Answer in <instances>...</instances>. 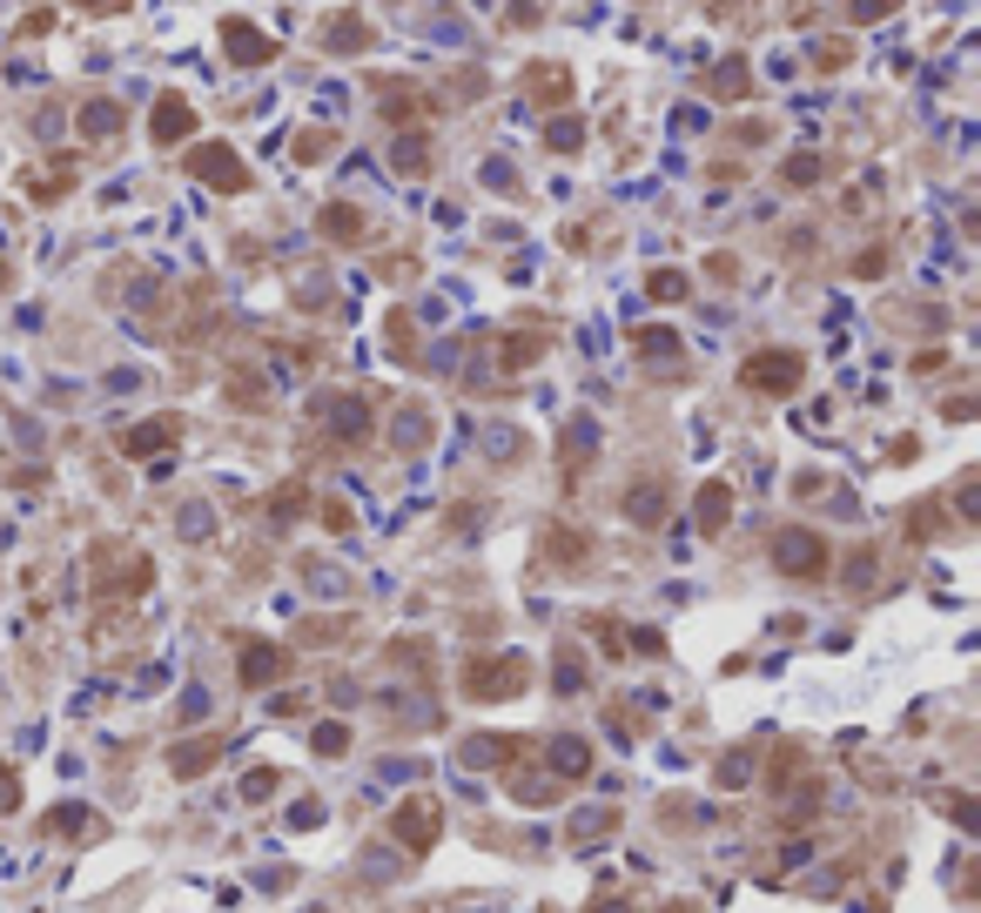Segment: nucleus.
Here are the masks:
<instances>
[{"mask_svg":"<svg viewBox=\"0 0 981 913\" xmlns=\"http://www.w3.org/2000/svg\"><path fill=\"white\" fill-rule=\"evenodd\" d=\"M438 832H444V806H438V792H410V800L390 813V840L410 847V853L438 847Z\"/></svg>","mask_w":981,"mask_h":913,"instance_id":"f257e3e1","label":"nucleus"},{"mask_svg":"<svg viewBox=\"0 0 981 913\" xmlns=\"http://www.w3.org/2000/svg\"><path fill=\"white\" fill-rule=\"evenodd\" d=\"M773 565H780V578H827V538L807 525H787L773 538Z\"/></svg>","mask_w":981,"mask_h":913,"instance_id":"f03ea898","label":"nucleus"},{"mask_svg":"<svg viewBox=\"0 0 981 913\" xmlns=\"http://www.w3.org/2000/svg\"><path fill=\"white\" fill-rule=\"evenodd\" d=\"M800 377H807V363L794 349H760L747 370H739V383L747 390H760V396H787V390H800Z\"/></svg>","mask_w":981,"mask_h":913,"instance_id":"7ed1b4c3","label":"nucleus"},{"mask_svg":"<svg viewBox=\"0 0 981 913\" xmlns=\"http://www.w3.org/2000/svg\"><path fill=\"white\" fill-rule=\"evenodd\" d=\"M464 692L470 699H512L525 692V658H478L464 671Z\"/></svg>","mask_w":981,"mask_h":913,"instance_id":"20e7f679","label":"nucleus"},{"mask_svg":"<svg viewBox=\"0 0 981 913\" xmlns=\"http://www.w3.org/2000/svg\"><path fill=\"white\" fill-rule=\"evenodd\" d=\"M188 175H203L209 188H249V169H243V155H235V148H222V141H209V148H195L188 155Z\"/></svg>","mask_w":981,"mask_h":913,"instance_id":"39448f33","label":"nucleus"},{"mask_svg":"<svg viewBox=\"0 0 981 913\" xmlns=\"http://www.w3.org/2000/svg\"><path fill=\"white\" fill-rule=\"evenodd\" d=\"M222 752H229V739H216V732L188 739V745H169V773H175V779H195V773H209Z\"/></svg>","mask_w":981,"mask_h":913,"instance_id":"423d86ee","label":"nucleus"},{"mask_svg":"<svg viewBox=\"0 0 981 913\" xmlns=\"http://www.w3.org/2000/svg\"><path fill=\"white\" fill-rule=\"evenodd\" d=\"M222 48L235 54V67H262V61H277V41H269V34H256L249 21H229V27H222Z\"/></svg>","mask_w":981,"mask_h":913,"instance_id":"0eeeda50","label":"nucleus"},{"mask_svg":"<svg viewBox=\"0 0 981 913\" xmlns=\"http://www.w3.org/2000/svg\"><path fill=\"white\" fill-rule=\"evenodd\" d=\"M148 128H155V141H162V148H169V141H188V135H195V108H188L182 95H162Z\"/></svg>","mask_w":981,"mask_h":913,"instance_id":"6e6552de","label":"nucleus"},{"mask_svg":"<svg viewBox=\"0 0 981 913\" xmlns=\"http://www.w3.org/2000/svg\"><path fill=\"white\" fill-rule=\"evenodd\" d=\"M323 417H330V430L343 436V444H364V436H370V410L357 404V396H330Z\"/></svg>","mask_w":981,"mask_h":913,"instance_id":"1a4fd4ad","label":"nucleus"},{"mask_svg":"<svg viewBox=\"0 0 981 913\" xmlns=\"http://www.w3.org/2000/svg\"><path fill=\"white\" fill-rule=\"evenodd\" d=\"M169 444H175V417H148V423H135L122 436V457H155V451H169Z\"/></svg>","mask_w":981,"mask_h":913,"instance_id":"9d476101","label":"nucleus"},{"mask_svg":"<svg viewBox=\"0 0 981 913\" xmlns=\"http://www.w3.org/2000/svg\"><path fill=\"white\" fill-rule=\"evenodd\" d=\"M277 671H283V645H269V639L243 645V686H269Z\"/></svg>","mask_w":981,"mask_h":913,"instance_id":"9b49d317","label":"nucleus"},{"mask_svg":"<svg viewBox=\"0 0 981 913\" xmlns=\"http://www.w3.org/2000/svg\"><path fill=\"white\" fill-rule=\"evenodd\" d=\"M544 766H552V773H565V779H585V773H592V745H585V739H552Z\"/></svg>","mask_w":981,"mask_h":913,"instance_id":"f8f14e48","label":"nucleus"},{"mask_svg":"<svg viewBox=\"0 0 981 913\" xmlns=\"http://www.w3.org/2000/svg\"><path fill=\"white\" fill-rule=\"evenodd\" d=\"M726 518H733V484H706L699 491V531L713 538V531H726Z\"/></svg>","mask_w":981,"mask_h":913,"instance_id":"ddd939ff","label":"nucleus"},{"mask_svg":"<svg viewBox=\"0 0 981 913\" xmlns=\"http://www.w3.org/2000/svg\"><path fill=\"white\" fill-rule=\"evenodd\" d=\"M390 169H397V175H424L430 169V135H397V141H390Z\"/></svg>","mask_w":981,"mask_h":913,"instance_id":"4468645a","label":"nucleus"},{"mask_svg":"<svg viewBox=\"0 0 981 913\" xmlns=\"http://www.w3.org/2000/svg\"><path fill=\"white\" fill-rule=\"evenodd\" d=\"M625 518L652 531V525L665 518V484H633V497H625Z\"/></svg>","mask_w":981,"mask_h":913,"instance_id":"2eb2a0df","label":"nucleus"},{"mask_svg":"<svg viewBox=\"0 0 981 913\" xmlns=\"http://www.w3.org/2000/svg\"><path fill=\"white\" fill-rule=\"evenodd\" d=\"M114 128H122V108H114L108 95H95V101L82 108V135H88V141H101V135H114Z\"/></svg>","mask_w":981,"mask_h":913,"instance_id":"dca6fc26","label":"nucleus"},{"mask_svg":"<svg viewBox=\"0 0 981 913\" xmlns=\"http://www.w3.org/2000/svg\"><path fill=\"white\" fill-rule=\"evenodd\" d=\"M706 88H713L720 101H739V95L753 88V74H747V61H726V67H713V74H706Z\"/></svg>","mask_w":981,"mask_h":913,"instance_id":"f3484780","label":"nucleus"},{"mask_svg":"<svg viewBox=\"0 0 981 913\" xmlns=\"http://www.w3.org/2000/svg\"><path fill=\"white\" fill-rule=\"evenodd\" d=\"M330 48H336V54H357V48H370V21H357V14H336V21H330Z\"/></svg>","mask_w":981,"mask_h":913,"instance_id":"a211bd4d","label":"nucleus"},{"mask_svg":"<svg viewBox=\"0 0 981 913\" xmlns=\"http://www.w3.org/2000/svg\"><path fill=\"white\" fill-rule=\"evenodd\" d=\"M323 235H330V243H357V235H364V215L350 209V202H330V209H323Z\"/></svg>","mask_w":981,"mask_h":913,"instance_id":"6ab92c4d","label":"nucleus"},{"mask_svg":"<svg viewBox=\"0 0 981 913\" xmlns=\"http://www.w3.org/2000/svg\"><path fill=\"white\" fill-rule=\"evenodd\" d=\"M504 760H512V739H491V732H478V739H470L464 745V766H504Z\"/></svg>","mask_w":981,"mask_h":913,"instance_id":"aec40b11","label":"nucleus"},{"mask_svg":"<svg viewBox=\"0 0 981 913\" xmlns=\"http://www.w3.org/2000/svg\"><path fill=\"white\" fill-rule=\"evenodd\" d=\"M309 745H317L323 760H343V752H350V726H343V719H323L317 732H309Z\"/></svg>","mask_w":981,"mask_h":913,"instance_id":"412c9836","label":"nucleus"},{"mask_svg":"<svg viewBox=\"0 0 981 913\" xmlns=\"http://www.w3.org/2000/svg\"><path fill=\"white\" fill-rule=\"evenodd\" d=\"M565 88H572L565 67H531V95H538V101H565Z\"/></svg>","mask_w":981,"mask_h":913,"instance_id":"4be33fe9","label":"nucleus"},{"mask_svg":"<svg viewBox=\"0 0 981 913\" xmlns=\"http://www.w3.org/2000/svg\"><path fill=\"white\" fill-rule=\"evenodd\" d=\"M592 444H599V423H592V417H578V423L565 430V457H572V464H585V457H592Z\"/></svg>","mask_w":981,"mask_h":913,"instance_id":"5701e85b","label":"nucleus"},{"mask_svg":"<svg viewBox=\"0 0 981 913\" xmlns=\"http://www.w3.org/2000/svg\"><path fill=\"white\" fill-rule=\"evenodd\" d=\"M538 349H544V336H512V343H504V370H525Z\"/></svg>","mask_w":981,"mask_h":913,"instance_id":"b1692460","label":"nucleus"},{"mask_svg":"<svg viewBox=\"0 0 981 913\" xmlns=\"http://www.w3.org/2000/svg\"><path fill=\"white\" fill-rule=\"evenodd\" d=\"M820 175H827L820 155H794V162H787V182H794V188H807V182H820Z\"/></svg>","mask_w":981,"mask_h":913,"instance_id":"393cba45","label":"nucleus"},{"mask_svg":"<svg viewBox=\"0 0 981 913\" xmlns=\"http://www.w3.org/2000/svg\"><path fill=\"white\" fill-rule=\"evenodd\" d=\"M544 544H552V558H559V565H578V558H585V538H578V531H552Z\"/></svg>","mask_w":981,"mask_h":913,"instance_id":"a878e982","label":"nucleus"},{"mask_svg":"<svg viewBox=\"0 0 981 913\" xmlns=\"http://www.w3.org/2000/svg\"><path fill=\"white\" fill-rule=\"evenodd\" d=\"M679 296H686V275L679 269H659L652 275V303H679Z\"/></svg>","mask_w":981,"mask_h":913,"instance_id":"bb28decb","label":"nucleus"},{"mask_svg":"<svg viewBox=\"0 0 981 913\" xmlns=\"http://www.w3.org/2000/svg\"><path fill=\"white\" fill-rule=\"evenodd\" d=\"M753 779V752H733V760H720V786H747Z\"/></svg>","mask_w":981,"mask_h":913,"instance_id":"cd10ccee","label":"nucleus"},{"mask_svg":"<svg viewBox=\"0 0 981 913\" xmlns=\"http://www.w3.org/2000/svg\"><path fill=\"white\" fill-rule=\"evenodd\" d=\"M639 349L646 356H679V336L673 330H639Z\"/></svg>","mask_w":981,"mask_h":913,"instance_id":"c85d7f7f","label":"nucleus"},{"mask_svg":"<svg viewBox=\"0 0 981 913\" xmlns=\"http://www.w3.org/2000/svg\"><path fill=\"white\" fill-rule=\"evenodd\" d=\"M269 792H277V773H269V766L243 779V800H249V806H262V800H269Z\"/></svg>","mask_w":981,"mask_h":913,"instance_id":"c756f323","label":"nucleus"},{"mask_svg":"<svg viewBox=\"0 0 981 913\" xmlns=\"http://www.w3.org/2000/svg\"><path fill=\"white\" fill-rule=\"evenodd\" d=\"M14 806H21V773L0 760V813H14Z\"/></svg>","mask_w":981,"mask_h":913,"instance_id":"7c9ffc66","label":"nucleus"},{"mask_svg":"<svg viewBox=\"0 0 981 913\" xmlns=\"http://www.w3.org/2000/svg\"><path fill=\"white\" fill-rule=\"evenodd\" d=\"M48 826H54V832H88L95 819H88L82 806H54V819H48Z\"/></svg>","mask_w":981,"mask_h":913,"instance_id":"2f4dec72","label":"nucleus"},{"mask_svg":"<svg viewBox=\"0 0 981 913\" xmlns=\"http://www.w3.org/2000/svg\"><path fill=\"white\" fill-rule=\"evenodd\" d=\"M544 141H552V148H565V155H572V148L585 141V128H578V122H552V128H544Z\"/></svg>","mask_w":981,"mask_h":913,"instance_id":"473e14b6","label":"nucleus"},{"mask_svg":"<svg viewBox=\"0 0 981 913\" xmlns=\"http://www.w3.org/2000/svg\"><path fill=\"white\" fill-rule=\"evenodd\" d=\"M813 67H820V74H834V67H847V41H827V48H813Z\"/></svg>","mask_w":981,"mask_h":913,"instance_id":"72a5a7b5","label":"nucleus"},{"mask_svg":"<svg viewBox=\"0 0 981 913\" xmlns=\"http://www.w3.org/2000/svg\"><path fill=\"white\" fill-rule=\"evenodd\" d=\"M559 692H585V665H578L572 652L559 658Z\"/></svg>","mask_w":981,"mask_h":913,"instance_id":"f704fd0d","label":"nucleus"},{"mask_svg":"<svg viewBox=\"0 0 981 913\" xmlns=\"http://www.w3.org/2000/svg\"><path fill=\"white\" fill-rule=\"evenodd\" d=\"M269 510H277V518H296V510H303V484H290V491H277V504H269Z\"/></svg>","mask_w":981,"mask_h":913,"instance_id":"c9c22d12","label":"nucleus"},{"mask_svg":"<svg viewBox=\"0 0 981 913\" xmlns=\"http://www.w3.org/2000/svg\"><path fill=\"white\" fill-rule=\"evenodd\" d=\"M881 14H894V0H854V21H881Z\"/></svg>","mask_w":981,"mask_h":913,"instance_id":"e433bc0d","label":"nucleus"},{"mask_svg":"<svg viewBox=\"0 0 981 913\" xmlns=\"http://www.w3.org/2000/svg\"><path fill=\"white\" fill-rule=\"evenodd\" d=\"M323 525H330V531H350V504L330 497V504H323Z\"/></svg>","mask_w":981,"mask_h":913,"instance_id":"4c0bfd02","label":"nucleus"},{"mask_svg":"<svg viewBox=\"0 0 981 913\" xmlns=\"http://www.w3.org/2000/svg\"><path fill=\"white\" fill-rule=\"evenodd\" d=\"M948 813H955V826H968V832H974V826H981V813H974V800H955V806H948Z\"/></svg>","mask_w":981,"mask_h":913,"instance_id":"58836bf2","label":"nucleus"},{"mask_svg":"<svg viewBox=\"0 0 981 913\" xmlns=\"http://www.w3.org/2000/svg\"><path fill=\"white\" fill-rule=\"evenodd\" d=\"M74 8H88V14H122V0H74Z\"/></svg>","mask_w":981,"mask_h":913,"instance_id":"ea45409f","label":"nucleus"},{"mask_svg":"<svg viewBox=\"0 0 981 913\" xmlns=\"http://www.w3.org/2000/svg\"><path fill=\"white\" fill-rule=\"evenodd\" d=\"M592 913H633V906H625V900H599Z\"/></svg>","mask_w":981,"mask_h":913,"instance_id":"a19ab883","label":"nucleus"},{"mask_svg":"<svg viewBox=\"0 0 981 913\" xmlns=\"http://www.w3.org/2000/svg\"><path fill=\"white\" fill-rule=\"evenodd\" d=\"M673 913H699V906H673Z\"/></svg>","mask_w":981,"mask_h":913,"instance_id":"79ce46f5","label":"nucleus"}]
</instances>
